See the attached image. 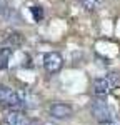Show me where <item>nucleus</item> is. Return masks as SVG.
<instances>
[{"instance_id":"13","label":"nucleus","mask_w":120,"mask_h":125,"mask_svg":"<svg viewBox=\"0 0 120 125\" xmlns=\"http://www.w3.org/2000/svg\"><path fill=\"white\" fill-rule=\"evenodd\" d=\"M102 125H117V124H115V122H112V120H110V122H105V124H102Z\"/></svg>"},{"instance_id":"5","label":"nucleus","mask_w":120,"mask_h":125,"mask_svg":"<svg viewBox=\"0 0 120 125\" xmlns=\"http://www.w3.org/2000/svg\"><path fill=\"white\" fill-rule=\"evenodd\" d=\"M50 115L53 117V118L63 120V118H70V117L73 115V110L67 104H53V105L50 107Z\"/></svg>"},{"instance_id":"8","label":"nucleus","mask_w":120,"mask_h":125,"mask_svg":"<svg viewBox=\"0 0 120 125\" xmlns=\"http://www.w3.org/2000/svg\"><path fill=\"white\" fill-rule=\"evenodd\" d=\"M22 42H23V39H22V35H20L19 32H12L9 37L3 40V45L10 47V48H15V47H19V45H22Z\"/></svg>"},{"instance_id":"10","label":"nucleus","mask_w":120,"mask_h":125,"mask_svg":"<svg viewBox=\"0 0 120 125\" xmlns=\"http://www.w3.org/2000/svg\"><path fill=\"white\" fill-rule=\"evenodd\" d=\"M107 78H109L112 88H120V72H110Z\"/></svg>"},{"instance_id":"2","label":"nucleus","mask_w":120,"mask_h":125,"mask_svg":"<svg viewBox=\"0 0 120 125\" xmlns=\"http://www.w3.org/2000/svg\"><path fill=\"white\" fill-rule=\"evenodd\" d=\"M92 115L100 124H105V122H110L112 120V110L109 108L107 102L102 97L93 100V104H92Z\"/></svg>"},{"instance_id":"7","label":"nucleus","mask_w":120,"mask_h":125,"mask_svg":"<svg viewBox=\"0 0 120 125\" xmlns=\"http://www.w3.org/2000/svg\"><path fill=\"white\" fill-rule=\"evenodd\" d=\"M12 53H13V48L5 47V45L0 48V70H3V68L9 67V62H10V58H12Z\"/></svg>"},{"instance_id":"6","label":"nucleus","mask_w":120,"mask_h":125,"mask_svg":"<svg viewBox=\"0 0 120 125\" xmlns=\"http://www.w3.org/2000/svg\"><path fill=\"white\" fill-rule=\"evenodd\" d=\"M110 90H112V87H110V82L109 78H95L93 80V94L97 97H107Z\"/></svg>"},{"instance_id":"1","label":"nucleus","mask_w":120,"mask_h":125,"mask_svg":"<svg viewBox=\"0 0 120 125\" xmlns=\"http://www.w3.org/2000/svg\"><path fill=\"white\" fill-rule=\"evenodd\" d=\"M0 105H5L12 110H23L27 108V95L20 94L17 90H12L9 87L0 85Z\"/></svg>"},{"instance_id":"11","label":"nucleus","mask_w":120,"mask_h":125,"mask_svg":"<svg viewBox=\"0 0 120 125\" xmlns=\"http://www.w3.org/2000/svg\"><path fill=\"white\" fill-rule=\"evenodd\" d=\"M30 12H32V17L35 22H40L43 19V9L42 7H30Z\"/></svg>"},{"instance_id":"12","label":"nucleus","mask_w":120,"mask_h":125,"mask_svg":"<svg viewBox=\"0 0 120 125\" xmlns=\"http://www.w3.org/2000/svg\"><path fill=\"white\" fill-rule=\"evenodd\" d=\"M5 9H7V7H5V5H3V2L0 0V13H5Z\"/></svg>"},{"instance_id":"3","label":"nucleus","mask_w":120,"mask_h":125,"mask_svg":"<svg viewBox=\"0 0 120 125\" xmlns=\"http://www.w3.org/2000/svg\"><path fill=\"white\" fill-rule=\"evenodd\" d=\"M63 65V58L60 53L57 52H49L45 57H43V67L49 73H57Z\"/></svg>"},{"instance_id":"9","label":"nucleus","mask_w":120,"mask_h":125,"mask_svg":"<svg viewBox=\"0 0 120 125\" xmlns=\"http://www.w3.org/2000/svg\"><path fill=\"white\" fill-rule=\"evenodd\" d=\"M79 3L87 10V12H95V10L100 9L102 0H79Z\"/></svg>"},{"instance_id":"4","label":"nucleus","mask_w":120,"mask_h":125,"mask_svg":"<svg viewBox=\"0 0 120 125\" xmlns=\"http://www.w3.org/2000/svg\"><path fill=\"white\" fill-rule=\"evenodd\" d=\"M5 122L9 125H33V122L20 110H10L5 115Z\"/></svg>"}]
</instances>
